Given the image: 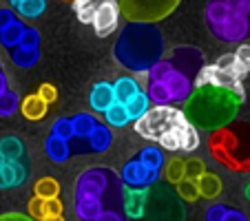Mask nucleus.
<instances>
[{
    "label": "nucleus",
    "instance_id": "f257e3e1",
    "mask_svg": "<svg viewBox=\"0 0 250 221\" xmlns=\"http://www.w3.org/2000/svg\"><path fill=\"white\" fill-rule=\"evenodd\" d=\"M206 66L204 51L197 47H175L146 73V93L155 106L184 104L195 89L199 71Z\"/></svg>",
    "mask_w": 250,
    "mask_h": 221
},
{
    "label": "nucleus",
    "instance_id": "f03ea898",
    "mask_svg": "<svg viewBox=\"0 0 250 221\" xmlns=\"http://www.w3.org/2000/svg\"><path fill=\"white\" fill-rule=\"evenodd\" d=\"M124 183L113 168L91 166L76 177L73 210L80 221H93L102 210H124Z\"/></svg>",
    "mask_w": 250,
    "mask_h": 221
},
{
    "label": "nucleus",
    "instance_id": "7ed1b4c3",
    "mask_svg": "<svg viewBox=\"0 0 250 221\" xmlns=\"http://www.w3.org/2000/svg\"><path fill=\"white\" fill-rule=\"evenodd\" d=\"M137 135L144 140L155 141L166 151H184L190 153L199 146V133L186 120L184 111L173 104L166 106H151L144 118L133 122Z\"/></svg>",
    "mask_w": 250,
    "mask_h": 221
},
{
    "label": "nucleus",
    "instance_id": "20e7f679",
    "mask_svg": "<svg viewBox=\"0 0 250 221\" xmlns=\"http://www.w3.org/2000/svg\"><path fill=\"white\" fill-rule=\"evenodd\" d=\"M113 58L131 73H148L164 58V36L155 24L128 22L113 42Z\"/></svg>",
    "mask_w": 250,
    "mask_h": 221
},
{
    "label": "nucleus",
    "instance_id": "39448f33",
    "mask_svg": "<svg viewBox=\"0 0 250 221\" xmlns=\"http://www.w3.org/2000/svg\"><path fill=\"white\" fill-rule=\"evenodd\" d=\"M239 100L222 86L202 84L195 86L190 98L184 102V115L195 128H217L230 124L239 113Z\"/></svg>",
    "mask_w": 250,
    "mask_h": 221
},
{
    "label": "nucleus",
    "instance_id": "423d86ee",
    "mask_svg": "<svg viewBox=\"0 0 250 221\" xmlns=\"http://www.w3.org/2000/svg\"><path fill=\"white\" fill-rule=\"evenodd\" d=\"M208 153L230 173H250V122H235L212 131Z\"/></svg>",
    "mask_w": 250,
    "mask_h": 221
},
{
    "label": "nucleus",
    "instance_id": "0eeeda50",
    "mask_svg": "<svg viewBox=\"0 0 250 221\" xmlns=\"http://www.w3.org/2000/svg\"><path fill=\"white\" fill-rule=\"evenodd\" d=\"M73 137L69 140L71 155L106 153L113 146V131L93 113H76L71 118Z\"/></svg>",
    "mask_w": 250,
    "mask_h": 221
},
{
    "label": "nucleus",
    "instance_id": "6e6552de",
    "mask_svg": "<svg viewBox=\"0 0 250 221\" xmlns=\"http://www.w3.org/2000/svg\"><path fill=\"white\" fill-rule=\"evenodd\" d=\"M204 20H206L208 31L219 42L241 44L250 38V22L222 0H208L206 9H204Z\"/></svg>",
    "mask_w": 250,
    "mask_h": 221
},
{
    "label": "nucleus",
    "instance_id": "1a4fd4ad",
    "mask_svg": "<svg viewBox=\"0 0 250 221\" xmlns=\"http://www.w3.org/2000/svg\"><path fill=\"white\" fill-rule=\"evenodd\" d=\"M202 84H212V86H222V89L230 91L239 102H244V76L241 71L237 69V62L232 53H224L217 62L206 64L199 71L195 86Z\"/></svg>",
    "mask_w": 250,
    "mask_h": 221
},
{
    "label": "nucleus",
    "instance_id": "9d476101",
    "mask_svg": "<svg viewBox=\"0 0 250 221\" xmlns=\"http://www.w3.org/2000/svg\"><path fill=\"white\" fill-rule=\"evenodd\" d=\"M146 221H186V208L180 195L170 186H151L146 197V210H144Z\"/></svg>",
    "mask_w": 250,
    "mask_h": 221
},
{
    "label": "nucleus",
    "instance_id": "9b49d317",
    "mask_svg": "<svg viewBox=\"0 0 250 221\" xmlns=\"http://www.w3.org/2000/svg\"><path fill=\"white\" fill-rule=\"evenodd\" d=\"M182 0H120V14L128 22H146L155 24L168 18Z\"/></svg>",
    "mask_w": 250,
    "mask_h": 221
},
{
    "label": "nucleus",
    "instance_id": "f8f14e48",
    "mask_svg": "<svg viewBox=\"0 0 250 221\" xmlns=\"http://www.w3.org/2000/svg\"><path fill=\"white\" fill-rule=\"evenodd\" d=\"M120 179H122L124 188H133V190H148L151 186H155L162 177L160 168H153L146 161L142 160L140 155L131 157L126 164L120 170Z\"/></svg>",
    "mask_w": 250,
    "mask_h": 221
},
{
    "label": "nucleus",
    "instance_id": "ddd939ff",
    "mask_svg": "<svg viewBox=\"0 0 250 221\" xmlns=\"http://www.w3.org/2000/svg\"><path fill=\"white\" fill-rule=\"evenodd\" d=\"M120 5L118 2H109L104 5L102 9L95 11L93 20H91V27H93L95 36L98 38H109L111 33L118 29V22H120Z\"/></svg>",
    "mask_w": 250,
    "mask_h": 221
},
{
    "label": "nucleus",
    "instance_id": "4468645a",
    "mask_svg": "<svg viewBox=\"0 0 250 221\" xmlns=\"http://www.w3.org/2000/svg\"><path fill=\"white\" fill-rule=\"evenodd\" d=\"M27 166L22 160H5L0 164V188H18L27 181Z\"/></svg>",
    "mask_w": 250,
    "mask_h": 221
},
{
    "label": "nucleus",
    "instance_id": "2eb2a0df",
    "mask_svg": "<svg viewBox=\"0 0 250 221\" xmlns=\"http://www.w3.org/2000/svg\"><path fill=\"white\" fill-rule=\"evenodd\" d=\"M115 102V93H113V84L111 82H95L89 91V106L93 108L95 113H102Z\"/></svg>",
    "mask_w": 250,
    "mask_h": 221
},
{
    "label": "nucleus",
    "instance_id": "dca6fc26",
    "mask_svg": "<svg viewBox=\"0 0 250 221\" xmlns=\"http://www.w3.org/2000/svg\"><path fill=\"white\" fill-rule=\"evenodd\" d=\"M27 210H29V217H33L36 221L44 219V217H56V215H62L64 206L58 197L53 199H40L33 195V199H29L27 203Z\"/></svg>",
    "mask_w": 250,
    "mask_h": 221
},
{
    "label": "nucleus",
    "instance_id": "f3484780",
    "mask_svg": "<svg viewBox=\"0 0 250 221\" xmlns=\"http://www.w3.org/2000/svg\"><path fill=\"white\" fill-rule=\"evenodd\" d=\"M146 197L148 190L124 188V215L133 221H140L144 217V210H146Z\"/></svg>",
    "mask_w": 250,
    "mask_h": 221
},
{
    "label": "nucleus",
    "instance_id": "a211bd4d",
    "mask_svg": "<svg viewBox=\"0 0 250 221\" xmlns=\"http://www.w3.org/2000/svg\"><path fill=\"white\" fill-rule=\"evenodd\" d=\"M44 155H47L53 164H64V161H69L71 157H73L71 155V148H69V141L53 135V133H49L47 140H44Z\"/></svg>",
    "mask_w": 250,
    "mask_h": 221
},
{
    "label": "nucleus",
    "instance_id": "6ab92c4d",
    "mask_svg": "<svg viewBox=\"0 0 250 221\" xmlns=\"http://www.w3.org/2000/svg\"><path fill=\"white\" fill-rule=\"evenodd\" d=\"M109 2H120V0H73V2H71V7H73V11H76V16H78V20H80V22L91 24L95 11L102 9V7L109 5Z\"/></svg>",
    "mask_w": 250,
    "mask_h": 221
},
{
    "label": "nucleus",
    "instance_id": "aec40b11",
    "mask_svg": "<svg viewBox=\"0 0 250 221\" xmlns=\"http://www.w3.org/2000/svg\"><path fill=\"white\" fill-rule=\"evenodd\" d=\"M140 91H142V84L133 76H120L118 80L113 82L115 102H120V104H126L128 100H131L135 93H140Z\"/></svg>",
    "mask_w": 250,
    "mask_h": 221
},
{
    "label": "nucleus",
    "instance_id": "412c9836",
    "mask_svg": "<svg viewBox=\"0 0 250 221\" xmlns=\"http://www.w3.org/2000/svg\"><path fill=\"white\" fill-rule=\"evenodd\" d=\"M47 108H49V104L44 102V100L40 98L38 93L27 95V98L20 102V111H22V115L27 120H31V122H36V120H42L44 115H47Z\"/></svg>",
    "mask_w": 250,
    "mask_h": 221
},
{
    "label": "nucleus",
    "instance_id": "4be33fe9",
    "mask_svg": "<svg viewBox=\"0 0 250 221\" xmlns=\"http://www.w3.org/2000/svg\"><path fill=\"white\" fill-rule=\"evenodd\" d=\"M197 190L199 197L204 199H217L222 195V179L217 177L215 173H202L197 177Z\"/></svg>",
    "mask_w": 250,
    "mask_h": 221
},
{
    "label": "nucleus",
    "instance_id": "5701e85b",
    "mask_svg": "<svg viewBox=\"0 0 250 221\" xmlns=\"http://www.w3.org/2000/svg\"><path fill=\"white\" fill-rule=\"evenodd\" d=\"M124 108H126V113H128V118H131V122H137V120L144 118V115L148 113V108H151L148 93L142 89L140 93H135L126 104H124Z\"/></svg>",
    "mask_w": 250,
    "mask_h": 221
},
{
    "label": "nucleus",
    "instance_id": "b1692460",
    "mask_svg": "<svg viewBox=\"0 0 250 221\" xmlns=\"http://www.w3.org/2000/svg\"><path fill=\"white\" fill-rule=\"evenodd\" d=\"M9 58L16 66L20 69H31L36 62L40 60V49H33V47H14L9 49Z\"/></svg>",
    "mask_w": 250,
    "mask_h": 221
},
{
    "label": "nucleus",
    "instance_id": "393cba45",
    "mask_svg": "<svg viewBox=\"0 0 250 221\" xmlns=\"http://www.w3.org/2000/svg\"><path fill=\"white\" fill-rule=\"evenodd\" d=\"M0 155L5 160H24V144L20 137L5 135L0 137Z\"/></svg>",
    "mask_w": 250,
    "mask_h": 221
},
{
    "label": "nucleus",
    "instance_id": "a878e982",
    "mask_svg": "<svg viewBox=\"0 0 250 221\" xmlns=\"http://www.w3.org/2000/svg\"><path fill=\"white\" fill-rule=\"evenodd\" d=\"M24 22L22 20H16V22H11L7 29H2L0 31V44L9 51V49H14V47H18L20 44V40H22V33H24Z\"/></svg>",
    "mask_w": 250,
    "mask_h": 221
},
{
    "label": "nucleus",
    "instance_id": "bb28decb",
    "mask_svg": "<svg viewBox=\"0 0 250 221\" xmlns=\"http://www.w3.org/2000/svg\"><path fill=\"white\" fill-rule=\"evenodd\" d=\"M104 120H106V124H109L111 128H124L128 122H131L124 104H120V102H113L106 111H104Z\"/></svg>",
    "mask_w": 250,
    "mask_h": 221
},
{
    "label": "nucleus",
    "instance_id": "cd10ccee",
    "mask_svg": "<svg viewBox=\"0 0 250 221\" xmlns=\"http://www.w3.org/2000/svg\"><path fill=\"white\" fill-rule=\"evenodd\" d=\"M33 195L40 199H53L60 195V181L56 177H42L33 183Z\"/></svg>",
    "mask_w": 250,
    "mask_h": 221
},
{
    "label": "nucleus",
    "instance_id": "c85d7f7f",
    "mask_svg": "<svg viewBox=\"0 0 250 221\" xmlns=\"http://www.w3.org/2000/svg\"><path fill=\"white\" fill-rule=\"evenodd\" d=\"M44 9H47V0H22V2L16 7L18 16H22V18H29V20L42 16Z\"/></svg>",
    "mask_w": 250,
    "mask_h": 221
},
{
    "label": "nucleus",
    "instance_id": "c756f323",
    "mask_svg": "<svg viewBox=\"0 0 250 221\" xmlns=\"http://www.w3.org/2000/svg\"><path fill=\"white\" fill-rule=\"evenodd\" d=\"M162 175L166 177V181H168V183L182 181V179H184V175H186V160H177V157H175V160L166 161Z\"/></svg>",
    "mask_w": 250,
    "mask_h": 221
},
{
    "label": "nucleus",
    "instance_id": "7c9ffc66",
    "mask_svg": "<svg viewBox=\"0 0 250 221\" xmlns=\"http://www.w3.org/2000/svg\"><path fill=\"white\" fill-rule=\"evenodd\" d=\"M177 186V190L175 193L180 195L182 201H197L199 199V190H197V181H193V179H182V181L175 183Z\"/></svg>",
    "mask_w": 250,
    "mask_h": 221
},
{
    "label": "nucleus",
    "instance_id": "2f4dec72",
    "mask_svg": "<svg viewBox=\"0 0 250 221\" xmlns=\"http://www.w3.org/2000/svg\"><path fill=\"white\" fill-rule=\"evenodd\" d=\"M18 111V93L7 89L5 93H0V118H9Z\"/></svg>",
    "mask_w": 250,
    "mask_h": 221
},
{
    "label": "nucleus",
    "instance_id": "473e14b6",
    "mask_svg": "<svg viewBox=\"0 0 250 221\" xmlns=\"http://www.w3.org/2000/svg\"><path fill=\"white\" fill-rule=\"evenodd\" d=\"M235 56V62H237V69L241 71V76H248L250 73V44H244L241 42L239 47H237V51L232 53Z\"/></svg>",
    "mask_w": 250,
    "mask_h": 221
},
{
    "label": "nucleus",
    "instance_id": "72a5a7b5",
    "mask_svg": "<svg viewBox=\"0 0 250 221\" xmlns=\"http://www.w3.org/2000/svg\"><path fill=\"white\" fill-rule=\"evenodd\" d=\"M51 133L58 137H62V140L69 141L71 137H73V126H71V118H58L56 122H53L51 126Z\"/></svg>",
    "mask_w": 250,
    "mask_h": 221
},
{
    "label": "nucleus",
    "instance_id": "f704fd0d",
    "mask_svg": "<svg viewBox=\"0 0 250 221\" xmlns=\"http://www.w3.org/2000/svg\"><path fill=\"white\" fill-rule=\"evenodd\" d=\"M20 47H33L40 49V31L36 27H27L22 33V40H20Z\"/></svg>",
    "mask_w": 250,
    "mask_h": 221
},
{
    "label": "nucleus",
    "instance_id": "c9c22d12",
    "mask_svg": "<svg viewBox=\"0 0 250 221\" xmlns=\"http://www.w3.org/2000/svg\"><path fill=\"white\" fill-rule=\"evenodd\" d=\"M202 173H206V166H204L202 160H186V179H193V181H197V177Z\"/></svg>",
    "mask_w": 250,
    "mask_h": 221
},
{
    "label": "nucleus",
    "instance_id": "e433bc0d",
    "mask_svg": "<svg viewBox=\"0 0 250 221\" xmlns=\"http://www.w3.org/2000/svg\"><path fill=\"white\" fill-rule=\"evenodd\" d=\"M222 2H226L232 11H237V14L244 16L250 22V0H222Z\"/></svg>",
    "mask_w": 250,
    "mask_h": 221
},
{
    "label": "nucleus",
    "instance_id": "4c0bfd02",
    "mask_svg": "<svg viewBox=\"0 0 250 221\" xmlns=\"http://www.w3.org/2000/svg\"><path fill=\"white\" fill-rule=\"evenodd\" d=\"M226 210H228V206H224V203H212L206 210V221H224Z\"/></svg>",
    "mask_w": 250,
    "mask_h": 221
},
{
    "label": "nucleus",
    "instance_id": "58836bf2",
    "mask_svg": "<svg viewBox=\"0 0 250 221\" xmlns=\"http://www.w3.org/2000/svg\"><path fill=\"white\" fill-rule=\"evenodd\" d=\"M38 95H40V98H42L47 104H51V102H56V100H58V91H56V86L49 84V82H44V84L40 86Z\"/></svg>",
    "mask_w": 250,
    "mask_h": 221
},
{
    "label": "nucleus",
    "instance_id": "ea45409f",
    "mask_svg": "<svg viewBox=\"0 0 250 221\" xmlns=\"http://www.w3.org/2000/svg\"><path fill=\"white\" fill-rule=\"evenodd\" d=\"M93 221H124V210H102Z\"/></svg>",
    "mask_w": 250,
    "mask_h": 221
},
{
    "label": "nucleus",
    "instance_id": "a19ab883",
    "mask_svg": "<svg viewBox=\"0 0 250 221\" xmlns=\"http://www.w3.org/2000/svg\"><path fill=\"white\" fill-rule=\"evenodd\" d=\"M16 14H14V9H7V7H0V31L2 29H7L11 22H16Z\"/></svg>",
    "mask_w": 250,
    "mask_h": 221
},
{
    "label": "nucleus",
    "instance_id": "79ce46f5",
    "mask_svg": "<svg viewBox=\"0 0 250 221\" xmlns=\"http://www.w3.org/2000/svg\"><path fill=\"white\" fill-rule=\"evenodd\" d=\"M0 221H36V219L29 215H22V212H5V215H0Z\"/></svg>",
    "mask_w": 250,
    "mask_h": 221
},
{
    "label": "nucleus",
    "instance_id": "37998d69",
    "mask_svg": "<svg viewBox=\"0 0 250 221\" xmlns=\"http://www.w3.org/2000/svg\"><path fill=\"white\" fill-rule=\"evenodd\" d=\"M224 221H248V217L241 210H237V208H228L226 215H224Z\"/></svg>",
    "mask_w": 250,
    "mask_h": 221
},
{
    "label": "nucleus",
    "instance_id": "c03bdc74",
    "mask_svg": "<svg viewBox=\"0 0 250 221\" xmlns=\"http://www.w3.org/2000/svg\"><path fill=\"white\" fill-rule=\"evenodd\" d=\"M7 89H9V82H7V76L2 73V69H0V93H5Z\"/></svg>",
    "mask_w": 250,
    "mask_h": 221
},
{
    "label": "nucleus",
    "instance_id": "a18cd8bd",
    "mask_svg": "<svg viewBox=\"0 0 250 221\" xmlns=\"http://www.w3.org/2000/svg\"><path fill=\"white\" fill-rule=\"evenodd\" d=\"M40 221H64V217H62V215H56V217H44V219H40Z\"/></svg>",
    "mask_w": 250,
    "mask_h": 221
},
{
    "label": "nucleus",
    "instance_id": "49530a36",
    "mask_svg": "<svg viewBox=\"0 0 250 221\" xmlns=\"http://www.w3.org/2000/svg\"><path fill=\"white\" fill-rule=\"evenodd\" d=\"M20 2H22V0H7V5H9L11 9H16V7L20 5Z\"/></svg>",
    "mask_w": 250,
    "mask_h": 221
},
{
    "label": "nucleus",
    "instance_id": "de8ad7c7",
    "mask_svg": "<svg viewBox=\"0 0 250 221\" xmlns=\"http://www.w3.org/2000/svg\"><path fill=\"white\" fill-rule=\"evenodd\" d=\"M244 193H246V199H248V201H250V181H248V186H246V190H244Z\"/></svg>",
    "mask_w": 250,
    "mask_h": 221
},
{
    "label": "nucleus",
    "instance_id": "09e8293b",
    "mask_svg": "<svg viewBox=\"0 0 250 221\" xmlns=\"http://www.w3.org/2000/svg\"><path fill=\"white\" fill-rule=\"evenodd\" d=\"M2 161H5V157H2V155H0V164H2Z\"/></svg>",
    "mask_w": 250,
    "mask_h": 221
},
{
    "label": "nucleus",
    "instance_id": "8fccbe9b",
    "mask_svg": "<svg viewBox=\"0 0 250 221\" xmlns=\"http://www.w3.org/2000/svg\"><path fill=\"white\" fill-rule=\"evenodd\" d=\"M64 2H73V0H64Z\"/></svg>",
    "mask_w": 250,
    "mask_h": 221
}]
</instances>
